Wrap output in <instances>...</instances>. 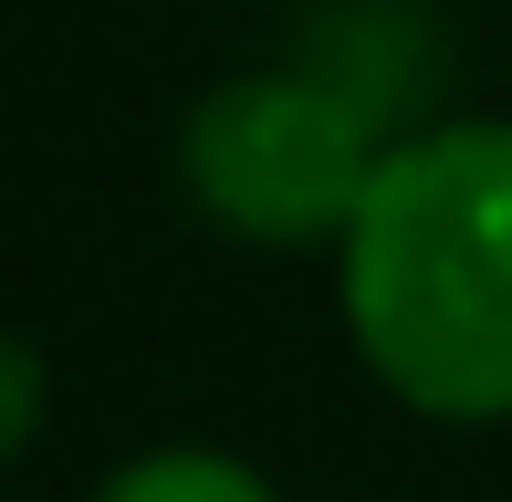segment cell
<instances>
[{
	"label": "cell",
	"mask_w": 512,
	"mask_h": 502,
	"mask_svg": "<svg viewBox=\"0 0 512 502\" xmlns=\"http://www.w3.org/2000/svg\"><path fill=\"white\" fill-rule=\"evenodd\" d=\"M42 429V356L21 335H0V461H21Z\"/></svg>",
	"instance_id": "obj_4"
},
{
	"label": "cell",
	"mask_w": 512,
	"mask_h": 502,
	"mask_svg": "<svg viewBox=\"0 0 512 502\" xmlns=\"http://www.w3.org/2000/svg\"><path fill=\"white\" fill-rule=\"evenodd\" d=\"M366 105L324 74H241L189 116V189L241 241H324L377 178Z\"/></svg>",
	"instance_id": "obj_2"
},
{
	"label": "cell",
	"mask_w": 512,
	"mask_h": 502,
	"mask_svg": "<svg viewBox=\"0 0 512 502\" xmlns=\"http://www.w3.org/2000/svg\"><path fill=\"white\" fill-rule=\"evenodd\" d=\"M95 502H272V492L220 450H157V461H126Z\"/></svg>",
	"instance_id": "obj_3"
},
{
	"label": "cell",
	"mask_w": 512,
	"mask_h": 502,
	"mask_svg": "<svg viewBox=\"0 0 512 502\" xmlns=\"http://www.w3.org/2000/svg\"><path fill=\"white\" fill-rule=\"evenodd\" d=\"M345 325L429 419H512V126H429L345 220Z\"/></svg>",
	"instance_id": "obj_1"
}]
</instances>
